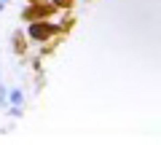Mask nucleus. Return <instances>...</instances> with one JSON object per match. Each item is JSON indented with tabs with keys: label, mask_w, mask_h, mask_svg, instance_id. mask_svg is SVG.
Returning <instances> with one entry per match:
<instances>
[{
	"label": "nucleus",
	"mask_w": 161,
	"mask_h": 145,
	"mask_svg": "<svg viewBox=\"0 0 161 145\" xmlns=\"http://www.w3.org/2000/svg\"><path fill=\"white\" fill-rule=\"evenodd\" d=\"M57 30H59L57 24H40V22H35L32 27H30V38H35V41H48Z\"/></svg>",
	"instance_id": "nucleus-1"
},
{
	"label": "nucleus",
	"mask_w": 161,
	"mask_h": 145,
	"mask_svg": "<svg viewBox=\"0 0 161 145\" xmlns=\"http://www.w3.org/2000/svg\"><path fill=\"white\" fill-rule=\"evenodd\" d=\"M24 51H27L24 35H22V30H16V32H14V54H24Z\"/></svg>",
	"instance_id": "nucleus-2"
},
{
	"label": "nucleus",
	"mask_w": 161,
	"mask_h": 145,
	"mask_svg": "<svg viewBox=\"0 0 161 145\" xmlns=\"http://www.w3.org/2000/svg\"><path fill=\"white\" fill-rule=\"evenodd\" d=\"M22 102H24V94L19 92V89H14L11 92V105H22Z\"/></svg>",
	"instance_id": "nucleus-3"
},
{
	"label": "nucleus",
	"mask_w": 161,
	"mask_h": 145,
	"mask_svg": "<svg viewBox=\"0 0 161 145\" xmlns=\"http://www.w3.org/2000/svg\"><path fill=\"white\" fill-rule=\"evenodd\" d=\"M8 108V116L11 118H22V108H19V105H6Z\"/></svg>",
	"instance_id": "nucleus-4"
},
{
	"label": "nucleus",
	"mask_w": 161,
	"mask_h": 145,
	"mask_svg": "<svg viewBox=\"0 0 161 145\" xmlns=\"http://www.w3.org/2000/svg\"><path fill=\"white\" fill-rule=\"evenodd\" d=\"M54 6H57V8H70V6H73V0H57Z\"/></svg>",
	"instance_id": "nucleus-5"
},
{
	"label": "nucleus",
	"mask_w": 161,
	"mask_h": 145,
	"mask_svg": "<svg viewBox=\"0 0 161 145\" xmlns=\"http://www.w3.org/2000/svg\"><path fill=\"white\" fill-rule=\"evenodd\" d=\"M8 6V0H0V11H3V8H6Z\"/></svg>",
	"instance_id": "nucleus-6"
}]
</instances>
